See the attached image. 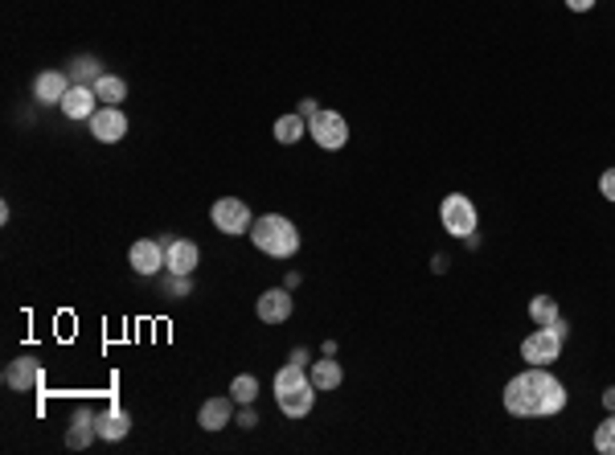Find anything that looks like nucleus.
Here are the masks:
<instances>
[{
    "label": "nucleus",
    "mask_w": 615,
    "mask_h": 455,
    "mask_svg": "<svg viewBox=\"0 0 615 455\" xmlns=\"http://www.w3.org/2000/svg\"><path fill=\"white\" fill-rule=\"evenodd\" d=\"M501 402L513 419H554L566 411V386L550 374V366H526L504 382Z\"/></svg>",
    "instance_id": "obj_1"
},
{
    "label": "nucleus",
    "mask_w": 615,
    "mask_h": 455,
    "mask_svg": "<svg viewBox=\"0 0 615 455\" xmlns=\"http://www.w3.org/2000/svg\"><path fill=\"white\" fill-rule=\"evenodd\" d=\"M316 394H320V389H316L312 378H308V366L288 361V366L275 374V402H280V411L288 414V419H308L316 406Z\"/></svg>",
    "instance_id": "obj_2"
},
{
    "label": "nucleus",
    "mask_w": 615,
    "mask_h": 455,
    "mask_svg": "<svg viewBox=\"0 0 615 455\" xmlns=\"http://www.w3.org/2000/svg\"><path fill=\"white\" fill-rule=\"evenodd\" d=\"M250 243H255V251H263L267 258H296V251H300V230H296V222L283 218V213H263V218L250 222Z\"/></svg>",
    "instance_id": "obj_3"
},
{
    "label": "nucleus",
    "mask_w": 615,
    "mask_h": 455,
    "mask_svg": "<svg viewBox=\"0 0 615 455\" xmlns=\"http://www.w3.org/2000/svg\"><path fill=\"white\" fill-rule=\"evenodd\" d=\"M439 222H443V230H448L451 238H468V234H476V226H480V210H476L472 197H464V193H448L443 205H439Z\"/></svg>",
    "instance_id": "obj_4"
},
{
    "label": "nucleus",
    "mask_w": 615,
    "mask_h": 455,
    "mask_svg": "<svg viewBox=\"0 0 615 455\" xmlns=\"http://www.w3.org/2000/svg\"><path fill=\"white\" fill-rule=\"evenodd\" d=\"M308 135L316 140V148H325V152H341L349 144V123L341 112H316L308 120Z\"/></svg>",
    "instance_id": "obj_5"
},
{
    "label": "nucleus",
    "mask_w": 615,
    "mask_h": 455,
    "mask_svg": "<svg viewBox=\"0 0 615 455\" xmlns=\"http://www.w3.org/2000/svg\"><path fill=\"white\" fill-rule=\"evenodd\" d=\"M210 218L222 234H250V222H255V218H250V205H246L242 197H218Z\"/></svg>",
    "instance_id": "obj_6"
},
{
    "label": "nucleus",
    "mask_w": 615,
    "mask_h": 455,
    "mask_svg": "<svg viewBox=\"0 0 615 455\" xmlns=\"http://www.w3.org/2000/svg\"><path fill=\"white\" fill-rule=\"evenodd\" d=\"M558 353H562V336L554 328H537V333H529L521 341V361L526 366H554Z\"/></svg>",
    "instance_id": "obj_7"
},
{
    "label": "nucleus",
    "mask_w": 615,
    "mask_h": 455,
    "mask_svg": "<svg viewBox=\"0 0 615 455\" xmlns=\"http://www.w3.org/2000/svg\"><path fill=\"white\" fill-rule=\"evenodd\" d=\"M42 382H45V369L37 357H17V361L4 366V386L17 389V394H34V389H42Z\"/></svg>",
    "instance_id": "obj_8"
},
{
    "label": "nucleus",
    "mask_w": 615,
    "mask_h": 455,
    "mask_svg": "<svg viewBox=\"0 0 615 455\" xmlns=\"http://www.w3.org/2000/svg\"><path fill=\"white\" fill-rule=\"evenodd\" d=\"M127 263H132L135 275H157V271H165V243L160 238H140L127 251Z\"/></svg>",
    "instance_id": "obj_9"
},
{
    "label": "nucleus",
    "mask_w": 615,
    "mask_h": 455,
    "mask_svg": "<svg viewBox=\"0 0 615 455\" xmlns=\"http://www.w3.org/2000/svg\"><path fill=\"white\" fill-rule=\"evenodd\" d=\"M165 243V271H173V275H193L197 271V243H189V238H160Z\"/></svg>",
    "instance_id": "obj_10"
},
{
    "label": "nucleus",
    "mask_w": 615,
    "mask_h": 455,
    "mask_svg": "<svg viewBox=\"0 0 615 455\" xmlns=\"http://www.w3.org/2000/svg\"><path fill=\"white\" fill-rule=\"evenodd\" d=\"M87 123H90V135H95L99 144H115V140L127 135V115H123L119 107H99Z\"/></svg>",
    "instance_id": "obj_11"
},
{
    "label": "nucleus",
    "mask_w": 615,
    "mask_h": 455,
    "mask_svg": "<svg viewBox=\"0 0 615 455\" xmlns=\"http://www.w3.org/2000/svg\"><path fill=\"white\" fill-rule=\"evenodd\" d=\"M291 291L288 288H271V291H263L258 296V304H255V316L263 324H288L291 320Z\"/></svg>",
    "instance_id": "obj_12"
},
{
    "label": "nucleus",
    "mask_w": 615,
    "mask_h": 455,
    "mask_svg": "<svg viewBox=\"0 0 615 455\" xmlns=\"http://www.w3.org/2000/svg\"><path fill=\"white\" fill-rule=\"evenodd\" d=\"M70 87H74V78H70L66 70H42V74L34 78V99L42 103V107H54V103L66 99Z\"/></svg>",
    "instance_id": "obj_13"
},
{
    "label": "nucleus",
    "mask_w": 615,
    "mask_h": 455,
    "mask_svg": "<svg viewBox=\"0 0 615 455\" xmlns=\"http://www.w3.org/2000/svg\"><path fill=\"white\" fill-rule=\"evenodd\" d=\"M58 107H62L66 120H90V115L99 112V95H95V87H79V82H74V87L66 90V99L58 103Z\"/></svg>",
    "instance_id": "obj_14"
},
{
    "label": "nucleus",
    "mask_w": 615,
    "mask_h": 455,
    "mask_svg": "<svg viewBox=\"0 0 615 455\" xmlns=\"http://www.w3.org/2000/svg\"><path fill=\"white\" fill-rule=\"evenodd\" d=\"M230 419H234V398H210L202 402V411H197V427L202 431H222V427H230Z\"/></svg>",
    "instance_id": "obj_15"
},
{
    "label": "nucleus",
    "mask_w": 615,
    "mask_h": 455,
    "mask_svg": "<svg viewBox=\"0 0 615 455\" xmlns=\"http://www.w3.org/2000/svg\"><path fill=\"white\" fill-rule=\"evenodd\" d=\"M99 435V427H95V414L90 411H79L74 419H70V431H66V447L70 451H82V447H90V439Z\"/></svg>",
    "instance_id": "obj_16"
},
{
    "label": "nucleus",
    "mask_w": 615,
    "mask_h": 455,
    "mask_svg": "<svg viewBox=\"0 0 615 455\" xmlns=\"http://www.w3.org/2000/svg\"><path fill=\"white\" fill-rule=\"evenodd\" d=\"M95 427H99V439H107V443H119L123 435L132 431V419L123 411H103V414H95Z\"/></svg>",
    "instance_id": "obj_17"
},
{
    "label": "nucleus",
    "mask_w": 615,
    "mask_h": 455,
    "mask_svg": "<svg viewBox=\"0 0 615 455\" xmlns=\"http://www.w3.org/2000/svg\"><path fill=\"white\" fill-rule=\"evenodd\" d=\"M308 378H312V386L320 389V394H328V389H336L341 382H345V369L336 366L333 357H325V361H312V369H308Z\"/></svg>",
    "instance_id": "obj_18"
},
{
    "label": "nucleus",
    "mask_w": 615,
    "mask_h": 455,
    "mask_svg": "<svg viewBox=\"0 0 615 455\" xmlns=\"http://www.w3.org/2000/svg\"><path fill=\"white\" fill-rule=\"evenodd\" d=\"M304 135H308V120H304L300 112H288L275 120V140H280V144H296Z\"/></svg>",
    "instance_id": "obj_19"
},
{
    "label": "nucleus",
    "mask_w": 615,
    "mask_h": 455,
    "mask_svg": "<svg viewBox=\"0 0 615 455\" xmlns=\"http://www.w3.org/2000/svg\"><path fill=\"white\" fill-rule=\"evenodd\" d=\"M95 95H99L103 107H119V103L127 99V82H123L119 74H103L99 82H95Z\"/></svg>",
    "instance_id": "obj_20"
},
{
    "label": "nucleus",
    "mask_w": 615,
    "mask_h": 455,
    "mask_svg": "<svg viewBox=\"0 0 615 455\" xmlns=\"http://www.w3.org/2000/svg\"><path fill=\"white\" fill-rule=\"evenodd\" d=\"M558 316L562 312H558V300H554V296H534V300H529V320H534L537 328H550Z\"/></svg>",
    "instance_id": "obj_21"
},
{
    "label": "nucleus",
    "mask_w": 615,
    "mask_h": 455,
    "mask_svg": "<svg viewBox=\"0 0 615 455\" xmlns=\"http://www.w3.org/2000/svg\"><path fill=\"white\" fill-rule=\"evenodd\" d=\"M66 74L74 78L79 87H95V82L103 78V66H99V58H79V62H74V66H70Z\"/></svg>",
    "instance_id": "obj_22"
},
{
    "label": "nucleus",
    "mask_w": 615,
    "mask_h": 455,
    "mask_svg": "<svg viewBox=\"0 0 615 455\" xmlns=\"http://www.w3.org/2000/svg\"><path fill=\"white\" fill-rule=\"evenodd\" d=\"M595 451L615 455V411H607V419L595 427Z\"/></svg>",
    "instance_id": "obj_23"
},
{
    "label": "nucleus",
    "mask_w": 615,
    "mask_h": 455,
    "mask_svg": "<svg viewBox=\"0 0 615 455\" xmlns=\"http://www.w3.org/2000/svg\"><path fill=\"white\" fill-rule=\"evenodd\" d=\"M255 394H258V378H255V374H238V378L230 382V398H234L238 406L255 402Z\"/></svg>",
    "instance_id": "obj_24"
},
{
    "label": "nucleus",
    "mask_w": 615,
    "mask_h": 455,
    "mask_svg": "<svg viewBox=\"0 0 615 455\" xmlns=\"http://www.w3.org/2000/svg\"><path fill=\"white\" fill-rule=\"evenodd\" d=\"M165 296H173V300L193 296V275H173V271H168L165 275Z\"/></svg>",
    "instance_id": "obj_25"
},
{
    "label": "nucleus",
    "mask_w": 615,
    "mask_h": 455,
    "mask_svg": "<svg viewBox=\"0 0 615 455\" xmlns=\"http://www.w3.org/2000/svg\"><path fill=\"white\" fill-rule=\"evenodd\" d=\"M599 193H603V197L615 205V168H607L603 177H599Z\"/></svg>",
    "instance_id": "obj_26"
},
{
    "label": "nucleus",
    "mask_w": 615,
    "mask_h": 455,
    "mask_svg": "<svg viewBox=\"0 0 615 455\" xmlns=\"http://www.w3.org/2000/svg\"><path fill=\"white\" fill-rule=\"evenodd\" d=\"M238 427H246V431H255V427H258V414L250 411V402H246L242 411H238Z\"/></svg>",
    "instance_id": "obj_27"
},
{
    "label": "nucleus",
    "mask_w": 615,
    "mask_h": 455,
    "mask_svg": "<svg viewBox=\"0 0 615 455\" xmlns=\"http://www.w3.org/2000/svg\"><path fill=\"white\" fill-rule=\"evenodd\" d=\"M595 4H599V0H566V9L571 12H591Z\"/></svg>",
    "instance_id": "obj_28"
},
{
    "label": "nucleus",
    "mask_w": 615,
    "mask_h": 455,
    "mask_svg": "<svg viewBox=\"0 0 615 455\" xmlns=\"http://www.w3.org/2000/svg\"><path fill=\"white\" fill-rule=\"evenodd\" d=\"M296 112H300L304 120H312V115L320 112V107H316V99H300V107H296Z\"/></svg>",
    "instance_id": "obj_29"
},
{
    "label": "nucleus",
    "mask_w": 615,
    "mask_h": 455,
    "mask_svg": "<svg viewBox=\"0 0 615 455\" xmlns=\"http://www.w3.org/2000/svg\"><path fill=\"white\" fill-rule=\"evenodd\" d=\"M550 328H554V333H558V336H562V341H566V336H571V324L562 320V316H558V320H554V324H550Z\"/></svg>",
    "instance_id": "obj_30"
},
{
    "label": "nucleus",
    "mask_w": 615,
    "mask_h": 455,
    "mask_svg": "<svg viewBox=\"0 0 615 455\" xmlns=\"http://www.w3.org/2000/svg\"><path fill=\"white\" fill-rule=\"evenodd\" d=\"M283 288H288V291H296V288H300V271H288V279H283Z\"/></svg>",
    "instance_id": "obj_31"
},
{
    "label": "nucleus",
    "mask_w": 615,
    "mask_h": 455,
    "mask_svg": "<svg viewBox=\"0 0 615 455\" xmlns=\"http://www.w3.org/2000/svg\"><path fill=\"white\" fill-rule=\"evenodd\" d=\"M603 406H607V411H615V386L603 389Z\"/></svg>",
    "instance_id": "obj_32"
}]
</instances>
